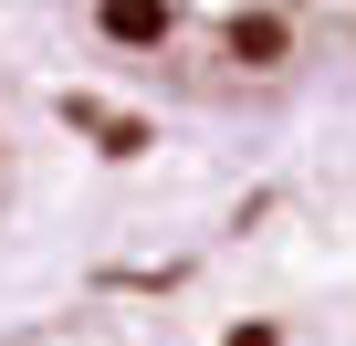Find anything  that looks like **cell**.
<instances>
[{"mask_svg":"<svg viewBox=\"0 0 356 346\" xmlns=\"http://www.w3.org/2000/svg\"><path fill=\"white\" fill-rule=\"evenodd\" d=\"M42 11L105 74L178 105H273L346 53V0H42Z\"/></svg>","mask_w":356,"mask_h":346,"instance_id":"cell-1","label":"cell"}]
</instances>
